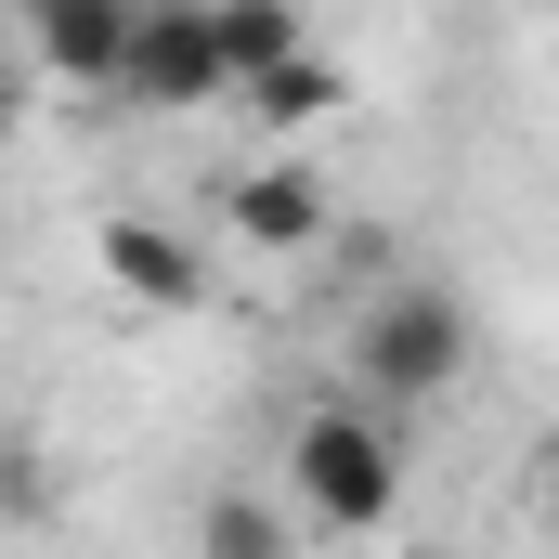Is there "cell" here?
<instances>
[{
	"mask_svg": "<svg viewBox=\"0 0 559 559\" xmlns=\"http://www.w3.org/2000/svg\"><path fill=\"white\" fill-rule=\"evenodd\" d=\"M286 495H299L312 534H378L404 508V442H391V417L378 404H312V417L286 429Z\"/></svg>",
	"mask_w": 559,
	"mask_h": 559,
	"instance_id": "obj_1",
	"label": "cell"
},
{
	"mask_svg": "<svg viewBox=\"0 0 559 559\" xmlns=\"http://www.w3.org/2000/svg\"><path fill=\"white\" fill-rule=\"evenodd\" d=\"M352 378H365L378 417L442 404V391L468 378V312H455V286H391V299H365V325H352Z\"/></svg>",
	"mask_w": 559,
	"mask_h": 559,
	"instance_id": "obj_2",
	"label": "cell"
},
{
	"mask_svg": "<svg viewBox=\"0 0 559 559\" xmlns=\"http://www.w3.org/2000/svg\"><path fill=\"white\" fill-rule=\"evenodd\" d=\"M118 105H235V66H222V13L209 0H143V39H131V92Z\"/></svg>",
	"mask_w": 559,
	"mask_h": 559,
	"instance_id": "obj_3",
	"label": "cell"
},
{
	"mask_svg": "<svg viewBox=\"0 0 559 559\" xmlns=\"http://www.w3.org/2000/svg\"><path fill=\"white\" fill-rule=\"evenodd\" d=\"M13 26H26V52H39L52 79H79V92H131L143 0H26Z\"/></svg>",
	"mask_w": 559,
	"mask_h": 559,
	"instance_id": "obj_4",
	"label": "cell"
},
{
	"mask_svg": "<svg viewBox=\"0 0 559 559\" xmlns=\"http://www.w3.org/2000/svg\"><path fill=\"white\" fill-rule=\"evenodd\" d=\"M222 209H235V235H248V248H274V261H286V248H325V222H338V195H325V169H312V156H261Z\"/></svg>",
	"mask_w": 559,
	"mask_h": 559,
	"instance_id": "obj_5",
	"label": "cell"
},
{
	"mask_svg": "<svg viewBox=\"0 0 559 559\" xmlns=\"http://www.w3.org/2000/svg\"><path fill=\"white\" fill-rule=\"evenodd\" d=\"M105 286H131L143 312H195V299H209V261H195L169 222H143V209H105Z\"/></svg>",
	"mask_w": 559,
	"mask_h": 559,
	"instance_id": "obj_6",
	"label": "cell"
},
{
	"mask_svg": "<svg viewBox=\"0 0 559 559\" xmlns=\"http://www.w3.org/2000/svg\"><path fill=\"white\" fill-rule=\"evenodd\" d=\"M312 52V26L299 13H274V0H222V66H235V105L274 79V66H299Z\"/></svg>",
	"mask_w": 559,
	"mask_h": 559,
	"instance_id": "obj_7",
	"label": "cell"
},
{
	"mask_svg": "<svg viewBox=\"0 0 559 559\" xmlns=\"http://www.w3.org/2000/svg\"><path fill=\"white\" fill-rule=\"evenodd\" d=\"M286 547H299V521L261 508V495H209L195 508V559H286Z\"/></svg>",
	"mask_w": 559,
	"mask_h": 559,
	"instance_id": "obj_8",
	"label": "cell"
},
{
	"mask_svg": "<svg viewBox=\"0 0 559 559\" xmlns=\"http://www.w3.org/2000/svg\"><path fill=\"white\" fill-rule=\"evenodd\" d=\"M325 105H338V52H299V66H274V79L248 92V118H261V131H312Z\"/></svg>",
	"mask_w": 559,
	"mask_h": 559,
	"instance_id": "obj_9",
	"label": "cell"
},
{
	"mask_svg": "<svg viewBox=\"0 0 559 559\" xmlns=\"http://www.w3.org/2000/svg\"><path fill=\"white\" fill-rule=\"evenodd\" d=\"M404 559H468V547H404Z\"/></svg>",
	"mask_w": 559,
	"mask_h": 559,
	"instance_id": "obj_10",
	"label": "cell"
}]
</instances>
